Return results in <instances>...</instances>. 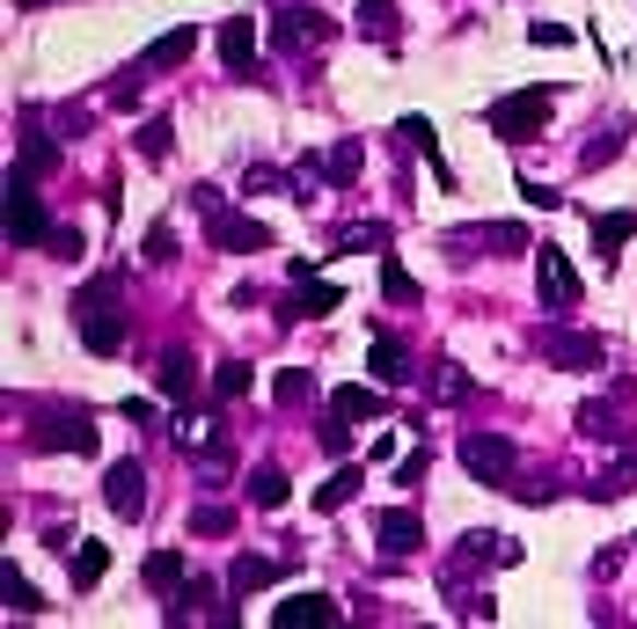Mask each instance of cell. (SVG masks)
Returning a JSON list of instances; mask_svg holds the SVG:
<instances>
[{
    "label": "cell",
    "mask_w": 637,
    "mask_h": 629,
    "mask_svg": "<svg viewBox=\"0 0 637 629\" xmlns=\"http://www.w3.org/2000/svg\"><path fill=\"white\" fill-rule=\"evenodd\" d=\"M118 293V278H96V286H81L74 314H81V344L96 352V359H118L125 352V308L110 300Z\"/></svg>",
    "instance_id": "6da1fadb"
},
{
    "label": "cell",
    "mask_w": 637,
    "mask_h": 629,
    "mask_svg": "<svg viewBox=\"0 0 637 629\" xmlns=\"http://www.w3.org/2000/svg\"><path fill=\"white\" fill-rule=\"evenodd\" d=\"M462 468L476 476V484L506 490L520 476V447H514V439H498V432H462Z\"/></svg>",
    "instance_id": "7a4b0ae2"
},
{
    "label": "cell",
    "mask_w": 637,
    "mask_h": 629,
    "mask_svg": "<svg viewBox=\"0 0 637 629\" xmlns=\"http://www.w3.org/2000/svg\"><path fill=\"white\" fill-rule=\"evenodd\" d=\"M542 124H550V88H514V96H498L491 103V132L498 140H535Z\"/></svg>",
    "instance_id": "3957f363"
},
{
    "label": "cell",
    "mask_w": 637,
    "mask_h": 629,
    "mask_svg": "<svg viewBox=\"0 0 637 629\" xmlns=\"http://www.w3.org/2000/svg\"><path fill=\"white\" fill-rule=\"evenodd\" d=\"M45 235H51L45 198L30 191V176L15 169V176H8V242H15V249H45Z\"/></svg>",
    "instance_id": "277c9868"
},
{
    "label": "cell",
    "mask_w": 637,
    "mask_h": 629,
    "mask_svg": "<svg viewBox=\"0 0 637 629\" xmlns=\"http://www.w3.org/2000/svg\"><path fill=\"white\" fill-rule=\"evenodd\" d=\"M338 37V23L322 15V8H286L279 23H271V45L286 51V59H300V51H316V45H330Z\"/></svg>",
    "instance_id": "5b68a950"
},
{
    "label": "cell",
    "mask_w": 637,
    "mask_h": 629,
    "mask_svg": "<svg viewBox=\"0 0 637 629\" xmlns=\"http://www.w3.org/2000/svg\"><path fill=\"white\" fill-rule=\"evenodd\" d=\"M535 352L550 366H571V373H601V359H609V344L579 337V330H535Z\"/></svg>",
    "instance_id": "8992f818"
},
{
    "label": "cell",
    "mask_w": 637,
    "mask_h": 629,
    "mask_svg": "<svg viewBox=\"0 0 637 629\" xmlns=\"http://www.w3.org/2000/svg\"><path fill=\"white\" fill-rule=\"evenodd\" d=\"M535 286H542V308H550V314L579 308V271H571L564 249H535Z\"/></svg>",
    "instance_id": "52a82bcc"
},
{
    "label": "cell",
    "mask_w": 637,
    "mask_h": 629,
    "mask_svg": "<svg viewBox=\"0 0 637 629\" xmlns=\"http://www.w3.org/2000/svg\"><path fill=\"white\" fill-rule=\"evenodd\" d=\"M96 454V425H89V411H51L45 425H37V454Z\"/></svg>",
    "instance_id": "ba28073f"
},
{
    "label": "cell",
    "mask_w": 637,
    "mask_h": 629,
    "mask_svg": "<svg viewBox=\"0 0 637 629\" xmlns=\"http://www.w3.org/2000/svg\"><path fill=\"white\" fill-rule=\"evenodd\" d=\"M374 542H381V557H417L425 549V520H417L411 506H389V512H374Z\"/></svg>",
    "instance_id": "9c48e42d"
},
{
    "label": "cell",
    "mask_w": 637,
    "mask_h": 629,
    "mask_svg": "<svg viewBox=\"0 0 637 629\" xmlns=\"http://www.w3.org/2000/svg\"><path fill=\"white\" fill-rule=\"evenodd\" d=\"M103 506L125 512V520H140V512H148V468H140V461H110V468H103Z\"/></svg>",
    "instance_id": "30bf717a"
},
{
    "label": "cell",
    "mask_w": 637,
    "mask_h": 629,
    "mask_svg": "<svg viewBox=\"0 0 637 629\" xmlns=\"http://www.w3.org/2000/svg\"><path fill=\"white\" fill-rule=\"evenodd\" d=\"M271 629H338V601L330 593H294L286 607H271Z\"/></svg>",
    "instance_id": "8fae6325"
},
{
    "label": "cell",
    "mask_w": 637,
    "mask_h": 629,
    "mask_svg": "<svg viewBox=\"0 0 637 629\" xmlns=\"http://www.w3.org/2000/svg\"><path fill=\"white\" fill-rule=\"evenodd\" d=\"M191 51H198V29H191V23H176V29H162V37L140 51V67H132V73H176L184 59H191Z\"/></svg>",
    "instance_id": "7c38bea8"
},
{
    "label": "cell",
    "mask_w": 637,
    "mask_h": 629,
    "mask_svg": "<svg viewBox=\"0 0 637 629\" xmlns=\"http://www.w3.org/2000/svg\"><path fill=\"white\" fill-rule=\"evenodd\" d=\"M221 67L235 73V81H257V23H249V15L221 23Z\"/></svg>",
    "instance_id": "4fadbf2b"
},
{
    "label": "cell",
    "mask_w": 637,
    "mask_h": 629,
    "mask_svg": "<svg viewBox=\"0 0 637 629\" xmlns=\"http://www.w3.org/2000/svg\"><path fill=\"white\" fill-rule=\"evenodd\" d=\"M154 388H162V395H169V403H198V359L191 352H162V359H154Z\"/></svg>",
    "instance_id": "5bb4252c"
},
{
    "label": "cell",
    "mask_w": 637,
    "mask_h": 629,
    "mask_svg": "<svg viewBox=\"0 0 637 629\" xmlns=\"http://www.w3.org/2000/svg\"><path fill=\"white\" fill-rule=\"evenodd\" d=\"M213 249H271V227L249 213H213Z\"/></svg>",
    "instance_id": "9a60e30c"
},
{
    "label": "cell",
    "mask_w": 637,
    "mask_h": 629,
    "mask_svg": "<svg viewBox=\"0 0 637 629\" xmlns=\"http://www.w3.org/2000/svg\"><path fill=\"white\" fill-rule=\"evenodd\" d=\"M338 308H344V293H338V286H316V278H294V300H286V322H300V314L316 322V314H338Z\"/></svg>",
    "instance_id": "2e32d148"
},
{
    "label": "cell",
    "mask_w": 637,
    "mask_h": 629,
    "mask_svg": "<svg viewBox=\"0 0 637 629\" xmlns=\"http://www.w3.org/2000/svg\"><path fill=\"white\" fill-rule=\"evenodd\" d=\"M286 571H294V557H279V563H264V557H235V563H227V593H257V585L286 579Z\"/></svg>",
    "instance_id": "e0dca14e"
},
{
    "label": "cell",
    "mask_w": 637,
    "mask_h": 629,
    "mask_svg": "<svg viewBox=\"0 0 637 629\" xmlns=\"http://www.w3.org/2000/svg\"><path fill=\"white\" fill-rule=\"evenodd\" d=\"M249 388H257V366H249V359H221V366H213V381H205V395H213V403H243Z\"/></svg>",
    "instance_id": "ac0fdd59"
},
{
    "label": "cell",
    "mask_w": 637,
    "mask_h": 629,
    "mask_svg": "<svg viewBox=\"0 0 637 629\" xmlns=\"http://www.w3.org/2000/svg\"><path fill=\"white\" fill-rule=\"evenodd\" d=\"M140 579H148V593H176V585H191V557L184 549H154Z\"/></svg>",
    "instance_id": "d6986e66"
},
{
    "label": "cell",
    "mask_w": 637,
    "mask_h": 629,
    "mask_svg": "<svg viewBox=\"0 0 637 629\" xmlns=\"http://www.w3.org/2000/svg\"><path fill=\"white\" fill-rule=\"evenodd\" d=\"M630 235H637V213H601V219H593V257H601V264H615Z\"/></svg>",
    "instance_id": "ffe728a7"
},
{
    "label": "cell",
    "mask_w": 637,
    "mask_h": 629,
    "mask_svg": "<svg viewBox=\"0 0 637 629\" xmlns=\"http://www.w3.org/2000/svg\"><path fill=\"white\" fill-rule=\"evenodd\" d=\"M374 381H381V388H403V381H411V359H403V344H396L389 330L374 337Z\"/></svg>",
    "instance_id": "44dd1931"
},
{
    "label": "cell",
    "mask_w": 637,
    "mask_h": 629,
    "mask_svg": "<svg viewBox=\"0 0 637 629\" xmlns=\"http://www.w3.org/2000/svg\"><path fill=\"white\" fill-rule=\"evenodd\" d=\"M455 563H520V549L506 534H462V557Z\"/></svg>",
    "instance_id": "7402d4cb"
},
{
    "label": "cell",
    "mask_w": 637,
    "mask_h": 629,
    "mask_svg": "<svg viewBox=\"0 0 637 629\" xmlns=\"http://www.w3.org/2000/svg\"><path fill=\"white\" fill-rule=\"evenodd\" d=\"M359 484H367L359 468H338V476H330V484L316 490V512H344V506H352V498H359Z\"/></svg>",
    "instance_id": "603a6c76"
},
{
    "label": "cell",
    "mask_w": 637,
    "mask_h": 629,
    "mask_svg": "<svg viewBox=\"0 0 637 629\" xmlns=\"http://www.w3.org/2000/svg\"><path fill=\"white\" fill-rule=\"evenodd\" d=\"M359 29H367L374 45L396 51V0H359Z\"/></svg>",
    "instance_id": "cb8c5ba5"
},
{
    "label": "cell",
    "mask_w": 637,
    "mask_h": 629,
    "mask_svg": "<svg viewBox=\"0 0 637 629\" xmlns=\"http://www.w3.org/2000/svg\"><path fill=\"white\" fill-rule=\"evenodd\" d=\"M359 169H367L359 140H344V146H330V154H322V176H330V183H359Z\"/></svg>",
    "instance_id": "d4e9b609"
},
{
    "label": "cell",
    "mask_w": 637,
    "mask_h": 629,
    "mask_svg": "<svg viewBox=\"0 0 637 629\" xmlns=\"http://www.w3.org/2000/svg\"><path fill=\"white\" fill-rule=\"evenodd\" d=\"M330 411H338L344 425H359V417H381V395H374V388H338Z\"/></svg>",
    "instance_id": "484cf974"
},
{
    "label": "cell",
    "mask_w": 637,
    "mask_h": 629,
    "mask_svg": "<svg viewBox=\"0 0 637 629\" xmlns=\"http://www.w3.org/2000/svg\"><path fill=\"white\" fill-rule=\"evenodd\" d=\"M286 490H294V484H286V468H257V476H249V506L279 512V506H286Z\"/></svg>",
    "instance_id": "4316f807"
},
{
    "label": "cell",
    "mask_w": 637,
    "mask_h": 629,
    "mask_svg": "<svg viewBox=\"0 0 637 629\" xmlns=\"http://www.w3.org/2000/svg\"><path fill=\"white\" fill-rule=\"evenodd\" d=\"M103 571H110V549H103V542H81L74 549V585L89 593V585H103Z\"/></svg>",
    "instance_id": "83f0119b"
},
{
    "label": "cell",
    "mask_w": 637,
    "mask_h": 629,
    "mask_svg": "<svg viewBox=\"0 0 637 629\" xmlns=\"http://www.w3.org/2000/svg\"><path fill=\"white\" fill-rule=\"evenodd\" d=\"M381 293H389V308H411V300H417V278L389 257V264H381Z\"/></svg>",
    "instance_id": "f1b7e54d"
},
{
    "label": "cell",
    "mask_w": 637,
    "mask_h": 629,
    "mask_svg": "<svg viewBox=\"0 0 637 629\" xmlns=\"http://www.w3.org/2000/svg\"><path fill=\"white\" fill-rule=\"evenodd\" d=\"M15 169H23V176H45V169H59V146L30 132V140H23V162H15Z\"/></svg>",
    "instance_id": "f546056e"
},
{
    "label": "cell",
    "mask_w": 637,
    "mask_h": 629,
    "mask_svg": "<svg viewBox=\"0 0 637 629\" xmlns=\"http://www.w3.org/2000/svg\"><path fill=\"white\" fill-rule=\"evenodd\" d=\"M8 607H15V615H45V593H37L23 571H8Z\"/></svg>",
    "instance_id": "4dcf8cb0"
},
{
    "label": "cell",
    "mask_w": 637,
    "mask_h": 629,
    "mask_svg": "<svg viewBox=\"0 0 637 629\" xmlns=\"http://www.w3.org/2000/svg\"><path fill=\"white\" fill-rule=\"evenodd\" d=\"M140 154H148V162H169V118L140 124Z\"/></svg>",
    "instance_id": "1f68e13d"
},
{
    "label": "cell",
    "mask_w": 637,
    "mask_h": 629,
    "mask_svg": "<svg viewBox=\"0 0 637 629\" xmlns=\"http://www.w3.org/2000/svg\"><path fill=\"white\" fill-rule=\"evenodd\" d=\"M227 527H235V512H227V506H198L191 512V534H227Z\"/></svg>",
    "instance_id": "d6a6232c"
},
{
    "label": "cell",
    "mask_w": 637,
    "mask_h": 629,
    "mask_svg": "<svg viewBox=\"0 0 637 629\" xmlns=\"http://www.w3.org/2000/svg\"><path fill=\"white\" fill-rule=\"evenodd\" d=\"M308 395H316V373H279V403H308Z\"/></svg>",
    "instance_id": "836d02e7"
},
{
    "label": "cell",
    "mask_w": 637,
    "mask_h": 629,
    "mask_svg": "<svg viewBox=\"0 0 637 629\" xmlns=\"http://www.w3.org/2000/svg\"><path fill=\"white\" fill-rule=\"evenodd\" d=\"M433 395H440V403H462V395H469V373H462V366H440V381H433Z\"/></svg>",
    "instance_id": "e575fe53"
},
{
    "label": "cell",
    "mask_w": 637,
    "mask_h": 629,
    "mask_svg": "<svg viewBox=\"0 0 637 629\" xmlns=\"http://www.w3.org/2000/svg\"><path fill=\"white\" fill-rule=\"evenodd\" d=\"M45 249H51V257H67V264H74V257H81V235H74V227H51V235H45Z\"/></svg>",
    "instance_id": "d590c367"
},
{
    "label": "cell",
    "mask_w": 637,
    "mask_h": 629,
    "mask_svg": "<svg viewBox=\"0 0 637 629\" xmlns=\"http://www.w3.org/2000/svg\"><path fill=\"white\" fill-rule=\"evenodd\" d=\"M381 242H389L381 227H344V235H338V249H381Z\"/></svg>",
    "instance_id": "8d00e7d4"
},
{
    "label": "cell",
    "mask_w": 637,
    "mask_h": 629,
    "mask_svg": "<svg viewBox=\"0 0 637 629\" xmlns=\"http://www.w3.org/2000/svg\"><path fill=\"white\" fill-rule=\"evenodd\" d=\"M169 257H176V235H169V227H154V235H148V264H169Z\"/></svg>",
    "instance_id": "74e56055"
},
{
    "label": "cell",
    "mask_w": 637,
    "mask_h": 629,
    "mask_svg": "<svg viewBox=\"0 0 637 629\" xmlns=\"http://www.w3.org/2000/svg\"><path fill=\"white\" fill-rule=\"evenodd\" d=\"M484 242H491V249H528V227H491Z\"/></svg>",
    "instance_id": "f35d334b"
},
{
    "label": "cell",
    "mask_w": 637,
    "mask_h": 629,
    "mask_svg": "<svg viewBox=\"0 0 637 629\" xmlns=\"http://www.w3.org/2000/svg\"><path fill=\"white\" fill-rule=\"evenodd\" d=\"M528 37H535V45H571V29H564V23H528Z\"/></svg>",
    "instance_id": "ab89813d"
},
{
    "label": "cell",
    "mask_w": 637,
    "mask_h": 629,
    "mask_svg": "<svg viewBox=\"0 0 637 629\" xmlns=\"http://www.w3.org/2000/svg\"><path fill=\"white\" fill-rule=\"evenodd\" d=\"M15 8H45V0H15Z\"/></svg>",
    "instance_id": "60d3db41"
}]
</instances>
